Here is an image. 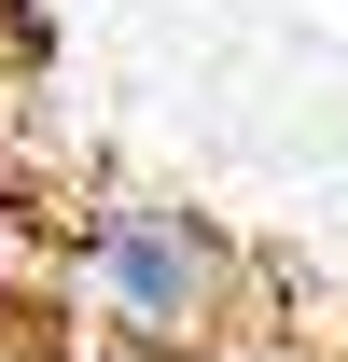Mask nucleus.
Masks as SVG:
<instances>
[{
  "label": "nucleus",
  "instance_id": "nucleus-1",
  "mask_svg": "<svg viewBox=\"0 0 348 362\" xmlns=\"http://www.w3.org/2000/svg\"><path fill=\"white\" fill-rule=\"evenodd\" d=\"M70 279H84L98 334L168 362H223V320H237V237L181 195H98L84 237H70Z\"/></svg>",
  "mask_w": 348,
  "mask_h": 362
},
{
  "label": "nucleus",
  "instance_id": "nucleus-2",
  "mask_svg": "<svg viewBox=\"0 0 348 362\" xmlns=\"http://www.w3.org/2000/svg\"><path fill=\"white\" fill-rule=\"evenodd\" d=\"M70 362H168V349H126V334H84Z\"/></svg>",
  "mask_w": 348,
  "mask_h": 362
},
{
  "label": "nucleus",
  "instance_id": "nucleus-3",
  "mask_svg": "<svg viewBox=\"0 0 348 362\" xmlns=\"http://www.w3.org/2000/svg\"><path fill=\"white\" fill-rule=\"evenodd\" d=\"M0 362H70V349H28V334H0Z\"/></svg>",
  "mask_w": 348,
  "mask_h": 362
},
{
  "label": "nucleus",
  "instance_id": "nucleus-4",
  "mask_svg": "<svg viewBox=\"0 0 348 362\" xmlns=\"http://www.w3.org/2000/svg\"><path fill=\"white\" fill-rule=\"evenodd\" d=\"M223 362H306V349H265V334H251V349H223Z\"/></svg>",
  "mask_w": 348,
  "mask_h": 362
}]
</instances>
